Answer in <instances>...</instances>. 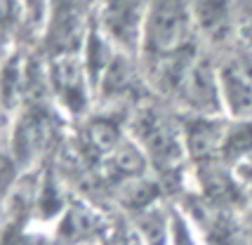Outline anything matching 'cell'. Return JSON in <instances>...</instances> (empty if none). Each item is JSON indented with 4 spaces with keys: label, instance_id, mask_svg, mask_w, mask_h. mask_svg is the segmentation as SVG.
Segmentation results:
<instances>
[{
    "label": "cell",
    "instance_id": "9c48e42d",
    "mask_svg": "<svg viewBox=\"0 0 252 245\" xmlns=\"http://www.w3.org/2000/svg\"><path fill=\"white\" fill-rule=\"evenodd\" d=\"M97 231V219L85 205H66L57 222V236L64 245H90Z\"/></svg>",
    "mask_w": 252,
    "mask_h": 245
},
{
    "label": "cell",
    "instance_id": "8fae6325",
    "mask_svg": "<svg viewBox=\"0 0 252 245\" xmlns=\"http://www.w3.org/2000/svg\"><path fill=\"white\" fill-rule=\"evenodd\" d=\"M22 83H24V66L17 57H12L5 61V71H2V106L7 111V106L14 109L17 97L22 92Z\"/></svg>",
    "mask_w": 252,
    "mask_h": 245
},
{
    "label": "cell",
    "instance_id": "4fadbf2b",
    "mask_svg": "<svg viewBox=\"0 0 252 245\" xmlns=\"http://www.w3.org/2000/svg\"><path fill=\"white\" fill-rule=\"evenodd\" d=\"M250 2H252V0H250Z\"/></svg>",
    "mask_w": 252,
    "mask_h": 245
},
{
    "label": "cell",
    "instance_id": "8992f818",
    "mask_svg": "<svg viewBox=\"0 0 252 245\" xmlns=\"http://www.w3.org/2000/svg\"><path fill=\"white\" fill-rule=\"evenodd\" d=\"M191 17L196 35L212 45H224L238 38L241 12L233 0H191Z\"/></svg>",
    "mask_w": 252,
    "mask_h": 245
},
{
    "label": "cell",
    "instance_id": "30bf717a",
    "mask_svg": "<svg viewBox=\"0 0 252 245\" xmlns=\"http://www.w3.org/2000/svg\"><path fill=\"white\" fill-rule=\"evenodd\" d=\"M252 156V121H231L226 127L224 146H221V160L231 167Z\"/></svg>",
    "mask_w": 252,
    "mask_h": 245
},
{
    "label": "cell",
    "instance_id": "7c38bea8",
    "mask_svg": "<svg viewBox=\"0 0 252 245\" xmlns=\"http://www.w3.org/2000/svg\"><path fill=\"white\" fill-rule=\"evenodd\" d=\"M170 245H205L198 234L193 222L187 217L182 208H175V219H172V241Z\"/></svg>",
    "mask_w": 252,
    "mask_h": 245
},
{
    "label": "cell",
    "instance_id": "277c9868",
    "mask_svg": "<svg viewBox=\"0 0 252 245\" xmlns=\"http://www.w3.org/2000/svg\"><path fill=\"white\" fill-rule=\"evenodd\" d=\"M47 80L55 92L59 104L68 113L80 116L88 109V101L92 97V80L88 76V68L80 55H57L50 59L47 66Z\"/></svg>",
    "mask_w": 252,
    "mask_h": 245
},
{
    "label": "cell",
    "instance_id": "5b68a950",
    "mask_svg": "<svg viewBox=\"0 0 252 245\" xmlns=\"http://www.w3.org/2000/svg\"><path fill=\"white\" fill-rule=\"evenodd\" d=\"M182 137L187 158L198 165H215L221 160V146L229 127V118L215 116H184L182 121Z\"/></svg>",
    "mask_w": 252,
    "mask_h": 245
},
{
    "label": "cell",
    "instance_id": "6da1fadb",
    "mask_svg": "<svg viewBox=\"0 0 252 245\" xmlns=\"http://www.w3.org/2000/svg\"><path fill=\"white\" fill-rule=\"evenodd\" d=\"M191 0H149L139 57L156 61L193 45Z\"/></svg>",
    "mask_w": 252,
    "mask_h": 245
},
{
    "label": "cell",
    "instance_id": "3957f363",
    "mask_svg": "<svg viewBox=\"0 0 252 245\" xmlns=\"http://www.w3.org/2000/svg\"><path fill=\"white\" fill-rule=\"evenodd\" d=\"M149 0H101L94 24L113 47L130 57H139L144 35V17Z\"/></svg>",
    "mask_w": 252,
    "mask_h": 245
},
{
    "label": "cell",
    "instance_id": "52a82bcc",
    "mask_svg": "<svg viewBox=\"0 0 252 245\" xmlns=\"http://www.w3.org/2000/svg\"><path fill=\"white\" fill-rule=\"evenodd\" d=\"M220 83L226 118L252 121V78L233 57L220 61Z\"/></svg>",
    "mask_w": 252,
    "mask_h": 245
},
{
    "label": "cell",
    "instance_id": "7a4b0ae2",
    "mask_svg": "<svg viewBox=\"0 0 252 245\" xmlns=\"http://www.w3.org/2000/svg\"><path fill=\"white\" fill-rule=\"evenodd\" d=\"M132 139L142 146L149 163L163 172H175L187 158L182 125H175L156 109H142L132 125Z\"/></svg>",
    "mask_w": 252,
    "mask_h": 245
},
{
    "label": "cell",
    "instance_id": "ba28073f",
    "mask_svg": "<svg viewBox=\"0 0 252 245\" xmlns=\"http://www.w3.org/2000/svg\"><path fill=\"white\" fill-rule=\"evenodd\" d=\"M172 219H175V208L167 210L163 203L158 201L134 214V226L130 231L144 245H170V241H172Z\"/></svg>",
    "mask_w": 252,
    "mask_h": 245
}]
</instances>
